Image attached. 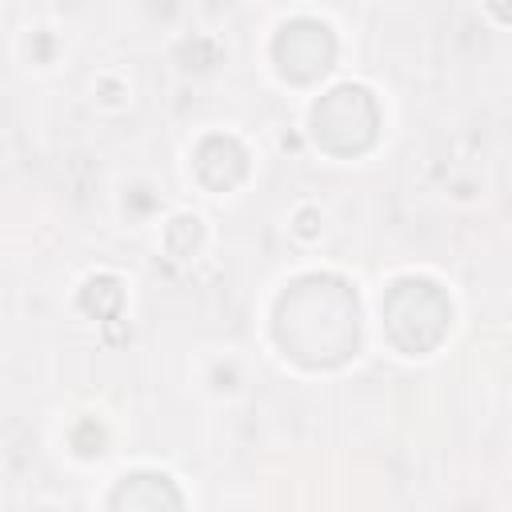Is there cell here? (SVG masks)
I'll return each instance as SVG.
<instances>
[{"label": "cell", "mask_w": 512, "mask_h": 512, "mask_svg": "<svg viewBox=\"0 0 512 512\" xmlns=\"http://www.w3.org/2000/svg\"><path fill=\"white\" fill-rule=\"evenodd\" d=\"M452 320V304L448 296L432 284V280H400L388 288L384 296V324L388 336L404 348V352H428L440 344V336L448 332Z\"/></svg>", "instance_id": "cell-2"}, {"label": "cell", "mask_w": 512, "mask_h": 512, "mask_svg": "<svg viewBox=\"0 0 512 512\" xmlns=\"http://www.w3.org/2000/svg\"><path fill=\"white\" fill-rule=\"evenodd\" d=\"M300 232H304V236L316 232V212H300Z\"/></svg>", "instance_id": "cell-10"}, {"label": "cell", "mask_w": 512, "mask_h": 512, "mask_svg": "<svg viewBox=\"0 0 512 512\" xmlns=\"http://www.w3.org/2000/svg\"><path fill=\"white\" fill-rule=\"evenodd\" d=\"M272 52H276V64H280V72L288 80L308 84V80H316V76H324L332 68L336 40L320 20H292V24L280 28Z\"/></svg>", "instance_id": "cell-4"}, {"label": "cell", "mask_w": 512, "mask_h": 512, "mask_svg": "<svg viewBox=\"0 0 512 512\" xmlns=\"http://www.w3.org/2000/svg\"><path fill=\"white\" fill-rule=\"evenodd\" d=\"M276 340L308 368L344 364L360 344V304L340 276H300L276 304Z\"/></svg>", "instance_id": "cell-1"}, {"label": "cell", "mask_w": 512, "mask_h": 512, "mask_svg": "<svg viewBox=\"0 0 512 512\" xmlns=\"http://www.w3.org/2000/svg\"><path fill=\"white\" fill-rule=\"evenodd\" d=\"M376 128H380V108L372 92L360 84H340L328 96H320L312 108V136L320 140V148L336 156H356L372 148Z\"/></svg>", "instance_id": "cell-3"}, {"label": "cell", "mask_w": 512, "mask_h": 512, "mask_svg": "<svg viewBox=\"0 0 512 512\" xmlns=\"http://www.w3.org/2000/svg\"><path fill=\"white\" fill-rule=\"evenodd\" d=\"M244 172H248V156H244V148L232 136H208V140H200V148H196V176L208 188L228 192L232 184L244 180Z\"/></svg>", "instance_id": "cell-6"}, {"label": "cell", "mask_w": 512, "mask_h": 512, "mask_svg": "<svg viewBox=\"0 0 512 512\" xmlns=\"http://www.w3.org/2000/svg\"><path fill=\"white\" fill-rule=\"evenodd\" d=\"M200 236H204V228H200L196 216H176L168 224V232H164V244H168L172 256H192L196 244H200Z\"/></svg>", "instance_id": "cell-8"}, {"label": "cell", "mask_w": 512, "mask_h": 512, "mask_svg": "<svg viewBox=\"0 0 512 512\" xmlns=\"http://www.w3.org/2000/svg\"><path fill=\"white\" fill-rule=\"evenodd\" d=\"M112 512H184V500L176 484L160 472H136L124 476L112 492Z\"/></svg>", "instance_id": "cell-5"}, {"label": "cell", "mask_w": 512, "mask_h": 512, "mask_svg": "<svg viewBox=\"0 0 512 512\" xmlns=\"http://www.w3.org/2000/svg\"><path fill=\"white\" fill-rule=\"evenodd\" d=\"M72 448H76L80 456H100V452H104V428H100L96 420H80V424L72 428Z\"/></svg>", "instance_id": "cell-9"}, {"label": "cell", "mask_w": 512, "mask_h": 512, "mask_svg": "<svg viewBox=\"0 0 512 512\" xmlns=\"http://www.w3.org/2000/svg\"><path fill=\"white\" fill-rule=\"evenodd\" d=\"M120 300H124V288H120L116 276H92V280L84 284V292H80V308H84L88 316L104 320V324L116 320Z\"/></svg>", "instance_id": "cell-7"}]
</instances>
